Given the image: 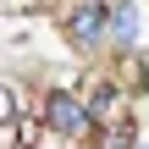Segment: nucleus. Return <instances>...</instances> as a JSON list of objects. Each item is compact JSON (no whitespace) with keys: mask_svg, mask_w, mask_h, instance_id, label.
<instances>
[{"mask_svg":"<svg viewBox=\"0 0 149 149\" xmlns=\"http://www.w3.org/2000/svg\"><path fill=\"white\" fill-rule=\"evenodd\" d=\"M61 28H66V39H72L77 50H100V44L111 39V6H105V0H83V6H72V11L61 17Z\"/></svg>","mask_w":149,"mask_h":149,"instance_id":"obj_1","label":"nucleus"},{"mask_svg":"<svg viewBox=\"0 0 149 149\" xmlns=\"http://www.w3.org/2000/svg\"><path fill=\"white\" fill-rule=\"evenodd\" d=\"M44 127H50V133H61V138H83L94 122H88V105H83L77 94L50 88V94H44Z\"/></svg>","mask_w":149,"mask_h":149,"instance_id":"obj_2","label":"nucleus"},{"mask_svg":"<svg viewBox=\"0 0 149 149\" xmlns=\"http://www.w3.org/2000/svg\"><path fill=\"white\" fill-rule=\"evenodd\" d=\"M122 116H127V105H122V88L100 77V83L88 88V122H94V127H105V122H122Z\"/></svg>","mask_w":149,"mask_h":149,"instance_id":"obj_3","label":"nucleus"},{"mask_svg":"<svg viewBox=\"0 0 149 149\" xmlns=\"http://www.w3.org/2000/svg\"><path fill=\"white\" fill-rule=\"evenodd\" d=\"M138 39V6L133 0H122V6H111V44L116 50H127Z\"/></svg>","mask_w":149,"mask_h":149,"instance_id":"obj_4","label":"nucleus"},{"mask_svg":"<svg viewBox=\"0 0 149 149\" xmlns=\"http://www.w3.org/2000/svg\"><path fill=\"white\" fill-rule=\"evenodd\" d=\"M94 149H138V144H133V116L94 127Z\"/></svg>","mask_w":149,"mask_h":149,"instance_id":"obj_5","label":"nucleus"},{"mask_svg":"<svg viewBox=\"0 0 149 149\" xmlns=\"http://www.w3.org/2000/svg\"><path fill=\"white\" fill-rule=\"evenodd\" d=\"M17 111H22V105H17V94H11V88H0V127H11V122H17Z\"/></svg>","mask_w":149,"mask_h":149,"instance_id":"obj_6","label":"nucleus"},{"mask_svg":"<svg viewBox=\"0 0 149 149\" xmlns=\"http://www.w3.org/2000/svg\"><path fill=\"white\" fill-rule=\"evenodd\" d=\"M17 6H33V0H0V11H17Z\"/></svg>","mask_w":149,"mask_h":149,"instance_id":"obj_7","label":"nucleus"}]
</instances>
